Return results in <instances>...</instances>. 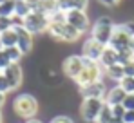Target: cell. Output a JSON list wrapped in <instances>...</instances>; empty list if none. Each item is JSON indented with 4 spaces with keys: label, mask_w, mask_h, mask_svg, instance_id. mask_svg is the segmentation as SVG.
I'll list each match as a JSON object with an SVG mask.
<instances>
[{
    "label": "cell",
    "mask_w": 134,
    "mask_h": 123,
    "mask_svg": "<svg viewBox=\"0 0 134 123\" xmlns=\"http://www.w3.org/2000/svg\"><path fill=\"white\" fill-rule=\"evenodd\" d=\"M105 74H107V78L112 80V82H120L123 76H125V71H123V65L121 63H116V65H111L109 69H105Z\"/></svg>",
    "instance_id": "obj_16"
},
{
    "label": "cell",
    "mask_w": 134,
    "mask_h": 123,
    "mask_svg": "<svg viewBox=\"0 0 134 123\" xmlns=\"http://www.w3.org/2000/svg\"><path fill=\"white\" fill-rule=\"evenodd\" d=\"M91 5V0H72V9H80V11H87Z\"/></svg>",
    "instance_id": "obj_25"
},
{
    "label": "cell",
    "mask_w": 134,
    "mask_h": 123,
    "mask_svg": "<svg viewBox=\"0 0 134 123\" xmlns=\"http://www.w3.org/2000/svg\"><path fill=\"white\" fill-rule=\"evenodd\" d=\"M102 5H105V7H114V5H118L120 4V0H98Z\"/></svg>",
    "instance_id": "obj_33"
},
{
    "label": "cell",
    "mask_w": 134,
    "mask_h": 123,
    "mask_svg": "<svg viewBox=\"0 0 134 123\" xmlns=\"http://www.w3.org/2000/svg\"><path fill=\"white\" fill-rule=\"evenodd\" d=\"M51 123H74L69 116H65V114H58V116H54L53 120H51Z\"/></svg>",
    "instance_id": "obj_30"
},
{
    "label": "cell",
    "mask_w": 134,
    "mask_h": 123,
    "mask_svg": "<svg viewBox=\"0 0 134 123\" xmlns=\"http://www.w3.org/2000/svg\"><path fill=\"white\" fill-rule=\"evenodd\" d=\"M123 71H125V76H132L134 78V60L127 62V63L123 65Z\"/></svg>",
    "instance_id": "obj_31"
},
{
    "label": "cell",
    "mask_w": 134,
    "mask_h": 123,
    "mask_svg": "<svg viewBox=\"0 0 134 123\" xmlns=\"http://www.w3.org/2000/svg\"><path fill=\"white\" fill-rule=\"evenodd\" d=\"M98 63L102 65V69L105 71V69H109L111 65H116L118 63V53L109 47V45H105V49H103V53H102V56H100V60Z\"/></svg>",
    "instance_id": "obj_15"
},
{
    "label": "cell",
    "mask_w": 134,
    "mask_h": 123,
    "mask_svg": "<svg viewBox=\"0 0 134 123\" xmlns=\"http://www.w3.org/2000/svg\"><path fill=\"white\" fill-rule=\"evenodd\" d=\"M103 100H96V98H85L80 103V118L87 123H96L98 116H100V110L103 107Z\"/></svg>",
    "instance_id": "obj_7"
},
{
    "label": "cell",
    "mask_w": 134,
    "mask_h": 123,
    "mask_svg": "<svg viewBox=\"0 0 134 123\" xmlns=\"http://www.w3.org/2000/svg\"><path fill=\"white\" fill-rule=\"evenodd\" d=\"M103 49H105V45H102L100 42H96L94 38L89 36V38H85L83 45H82V56L85 60L98 62L100 56H102V53H103Z\"/></svg>",
    "instance_id": "obj_11"
},
{
    "label": "cell",
    "mask_w": 134,
    "mask_h": 123,
    "mask_svg": "<svg viewBox=\"0 0 134 123\" xmlns=\"http://www.w3.org/2000/svg\"><path fill=\"white\" fill-rule=\"evenodd\" d=\"M47 35L54 40H58L60 43H74L76 40H80V36L83 33H80L78 29H74L72 25H69L67 22L64 24H49Z\"/></svg>",
    "instance_id": "obj_3"
},
{
    "label": "cell",
    "mask_w": 134,
    "mask_h": 123,
    "mask_svg": "<svg viewBox=\"0 0 134 123\" xmlns=\"http://www.w3.org/2000/svg\"><path fill=\"white\" fill-rule=\"evenodd\" d=\"M4 103H5V94H4V92H0V109L4 107Z\"/></svg>",
    "instance_id": "obj_35"
},
{
    "label": "cell",
    "mask_w": 134,
    "mask_h": 123,
    "mask_svg": "<svg viewBox=\"0 0 134 123\" xmlns=\"http://www.w3.org/2000/svg\"><path fill=\"white\" fill-rule=\"evenodd\" d=\"M102 76H103V69H102V65H100L98 62L85 60L83 69H82L80 76L74 80V83H76V85H78V89H80V87H85V85H89V83L100 82V80H102Z\"/></svg>",
    "instance_id": "obj_5"
},
{
    "label": "cell",
    "mask_w": 134,
    "mask_h": 123,
    "mask_svg": "<svg viewBox=\"0 0 134 123\" xmlns=\"http://www.w3.org/2000/svg\"><path fill=\"white\" fill-rule=\"evenodd\" d=\"M0 51H4V45H2V42H0Z\"/></svg>",
    "instance_id": "obj_40"
},
{
    "label": "cell",
    "mask_w": 134,
    "mask_h": 123,
    "mask_svg": "<svg viewBox=\"0 0 134 123\" xmlns=\"http://www.w3.org/2000/svg\"><path fill=\"white\" fill-rule=\"evenodd\" d=\"M2 72H4V76L7 78L11 91H15V89H18V87L22 85L24 71H22V65H20V63H11V65H9L7 69H4Z\"/></svg>",
    "instance_id": "obj_13"
},
{
    "label": "cell",
    "mask_w": 134,
    "mask_h": 123,
    "mask_svg": "<svg viewBox=\"0 0 134 123\" xmlns=\"http://www.w3.org/2000/svg\"><path fill=\"white\" fill-rule=\"evenodd\" d=\"M25 123H44L42 120H38V118H31V120H27Z\"/></svg>",
    "instance_id": "obj_36"
},
{
    "label": "cell",
    "mask_w": 134,
    "mask_h": 123,
    "mask_svg": "<svg viewBox=\"0 0 134 123\" xmlns=\"http://www.w3.org/2000/svg\"><path fill=\"white\" fill-rule=\"evenodd\" d=\"M0 72H2V71H0Z\"/></svg>",
    "instance_id": "obj_42"
},
{
    "label": "cell",
    "mask_w": 134,
    "mask_h": 123,
    "mask_svg": "<svg viewBox=\"0 0 134 123\" xmlns=\"http://www.w3.org/2000/svg\"><path fill=\"white\" fill-rule=\"evenodd\" d=\"M125 96H127V92L123 89H120V85H114L111 89H107V94H105L103 102L107 103V105H111V107H116V105H121L123 103Z\"/></svg>",
    "instance_id": "obj_14"
},
{
    "label": "cell",
    "mask_w": 134,
    "mask_h": 123,
    "mask_svg": "<svg viewBox=\"0 0 134 123\" xmlns=\"http://www.w3.org/2000/svg\"><path fill=\"white\" fill-rule=\"evenodd\" d=\"M83 63H85V58L82 54H69L62 62V72H64V76L71 78V80H76L80 76L82 69H83Z\"/></svg>",
    "instance_id": "obj_8"
},
{
    "label": "cell",
    "mask_w": 134,
    "mask_h": 123,
    "mask_svg": "<svg viewBox=\"0 0 134 123\" xmlns=\"http://www.w3.org/2000/svg\"><path fill=\"white\" fill-rule=\"evenodd\" d=\"M24 27L33 36L40 35V33H47V29H49V16L44 15V13H38V11H31L24 18Z\"/></svg>",
    "instance_id": "obj_6"
},
{
    "label": "cell",
    "mask_w": 134,
    "mask_h": 123,
    "mask_svg": "<svg viewBox=\"0 0 134 123\" xmlns=\"http://www.w3.org/2000/svg\"><path fill=\"white\" fill-rule=\"evenodd\" d=\"M112 123H123V120H116V118H114V120H112Z\"/></svg>",
    "instance_id": "obj_39"
},
{
    "label": "cell",
    "mask_w": 134,
    "mask_h": 123,
    "mask_svg": "<svg viewBox=\"0 0 134 123\" xmlns=\"http://www.w3.org/2000/svg\"><path fill=\"white\" fill-rule=\"evenodd\" d=\"M114 25L116 24L111 20V16L100 15L96 18V22L92 24V27H91V38L100 42L102 45H109V42L112 38V33H114Z\"/></svg>",
    "instance_id": "obj_2"
},
{
    "label": "cell",
    "mask_w": 134,
    "mask_h": 123,
    "mask_svg": "<svg viewBox=\"0 0 134 123\" xmlns=\"http://www.w3.org/2000/svg\"><path fill=\"white\" fill-rule=\"evenodd\" d=\"M2 2H7V0H0V4H2Z\"/></svg>",
    "instance_id": "obj_41"
},
{
    "label": "cell",
    "mask_w": 134,
    "mask_h": 123,
    "mask_svg": "<svg viewBox=\"0 0 134 123\" xmlns=\"http://www.w3.org/2000/svg\"><path fill=\"white\" fill-rule=\"evenodd\" d=\"M29 13H31V7L25 4V0H15V16L24 20Z\"/></svg>",
    "instance_id": "obj_19"
},
{
    "label": "cell",
    "mask_w": 134,
    "mask_h": 123,
    "mask_svg": "<svg viewBox=\"0 0 134 123\" xmlns=\"http://www.w3.org/2000/svg\"><path fill=\"white\" fill-rule=\"evenodd\" d=\"M121 105L125 107V110H134V94H127Z\"/></svg>",
    "instance_id": "obj_29"
},
{
    "label": "cell",
    "mask_w": 134,
    "mask_h": 123,
    "mask_svg": "<svg viewBox=\"0 0 134 123\" xmlns=\"http://www.w3.org/2000/svg\"><path fill=\"white\" fill-rule=\"evenodd\" d=\"M0 123H4V114H2V109H0Z\"/></svg>",
    "instance_id": "obj_38"
},
{
    "label": "cell",
    "mask_w": 134,
    "mask_h": 123,
    "mask_svg": "<svg viewBox=\"0 0 134 123\" xmlns=\"http://www.w3.org/2000/svg\"><path fill=\"white\" fill-rule=\"evenodd\" d=\"M13 112L15 116L24 118L25 121L31 120V118H36V112H38V100L33 96V94H18L15 100H13Z\"/></svg>",
    "instance_id": "obj_1"
},
{
    "label": "cell",
    "mask_w": 134,
    "mask_h": 123,
    "mask_svg": "<svg viewBox=\"0 0 134 123\" xmlns=\"http://www.w3.org/2000/svg\"><path fill=\"white\" fill-rule=\"evenodd\" d=\"M112 120H114V116H112V107L107 105V103H103V107H102V110H100V116H98L96 123H112Z\"/></svg>",
    "instance_id": "obj_18"
},
{
    "label": "cell",
    "mask_w": 134,
    "mask_h": 123,
    "mask_svg": "<svg viewBox=\"0 0 134 123\" xmlns=\"http://www.w3.org/2000/svg\"><path fill=\"white\" fill-rule=\"evenodd\" d=\"M11 65V60L7 58V54H5V51H0V71H4V69H7Z\"/></svg>",
    "instance_id": "obj_28"
},
{
    "label": "cell",
    "mask_w": 134,
    "mask_h": 123,
    "mask_svg": "<svg viewBox=\"0 0 134 123\" xmlns=\"http://www.w3.org/2000/svg\"><path fill=\"white\" fill-rule=\"evenodd\" d=\"M65 22V11L56 9L53 15H49V24H64Z\"/></svg>",
    "instance_id": "obj_23"
},
{
    "label": "cell",
    "mask_w": 134,
    "mask_h": 123,
    "mask_svg": "<svg viewBox=\"0 0 134 123\" xmlns=\"http://www.w3.org/2000/svg\"><path fill=\"white\" fill-rule=\"evenodd\" d=\"M16 31V47L22 51V54H29L35 47V36L24 27V25H18V27H13Z\"/></svg>",
    "instance_id": "obj_10"
},
{
    "label": "cell",
    "mask_w": 134,
    "mask_h": 123,
    "mask_svg": "<svg viewBox=\"0 0 134 123\" xmlns=\"http://www.w3.org/2000/svg\"><path fill=\"white\" fill-rule=\"evenodd\" d=\"M9 29H13V16H0V33H4V31H9Z\"/></svg>",
    "instance_id": "obj_24"
},
{
    "label": "cell",
    "mask_w": 134,
    "mask_h": 123,
    "mask_svg": "<svg viewBox=\"0 0 134 123\" xmlns=\"http://www.w3.org/2000/svg\"><path fill=\"white\" fill-rule=\"evenodd\" d=\"M65 22L69 25H72L74 29H78L80 33L89 31V27H91L87 11H80V9H69V11H65Z\"/></svg>",
    "instance_id": "obj_9"
},
{
    "label": "cell",
    "mask_w": 134,
    "mask_h": 123,
    "mask_svg": "<svg viewBox=\"0 0 134 123\" xmlns=\"http://www.w3.org/2000/svg\"><path fill=\"white\" fill-rule=\"evenodd\" d=\"M112 116H114L116 120H123V116H125V107H123V105L112 107Z\"/></svg>",
    "instance_id": "obj_27"
},
{
    "label": "cell",
    "mask_w": 134,
    "mask_h": 123,
    "mask_svg": "<svg viewBox=\"0 0 134 123\" xmlns=\"http://www.w3.org/2000/svg\"><path fill=\"white\" fill-rule=\"evenodd\" d=\"M0 42H2L4 49L15 47V45H16V31H15V29H9V31L0 33Z\"/></svg>",
    "instance_id": "obj_17"
},
{
    "label": "cell",
    "mask_w": 134,
    "mask_h": 123,
    "mask_svg": "<svg viewBox=\"0 0 134 123\" xmlns=\"http://www.w3.org/2000/svg\"><path fill=\"white\" fill-rule=\"evenodd\" d=\"M116 85H120V89H123L127 94H134V78L132 76H123Z\"/></svg>",
    "instance_id": "obj_21"
},
{
    "label": "cell",
    "mask_w": 134,
    "mask_h": 123,
    "mask_svg": "<svg viewBox=\"0 0 134 123\" xmlns=\"http://www.w3.org/2000/svg\"><path fill=\"white\" fill-rule=\"evenodd\" d=\"M5 51V54H7V58L11 60V63H20L24 58V54H22V51L15 45V47H7V49H4Z\"/></svg>",
    "instance_id": "obj_20"
},
{
    "label": "cell",
    "mask_w": 134,
    "mask_h": 123,
    "mask_svg": "<svg viewBox=\"0 0 134 123\" xmlns=\"http://www.w3.org/2000/svg\"><path fill=\"white\" fill-rule=\"evenodd\" d=\"M0 92H4V94L11 92V87H9V82H7V78L4 76V72H0Z\"/></svg>",
    "instance_id": "obj_26"
},
{
    "label": "cell",
    "mask_w": 134,
    "mask_h": 123,
    "mask_svg": "<svg viewBox=\"0 0 134 123\" xmlns=\"http://www.w3.org/2000/svg\"><path fill=\"white\" fill-rule=\"evenodd\" d=\"M123 123H134V110H125Z\"/></svg>",
    "instance_id": "obj_32"
},
{
    "label": "cell",
    "mask_w": 134,
    "mask_h": 123,
    "mask_svg": "<svg viewBox=\"0 0 134 123\" xmlns=\"http://www.w3.org/2000/svg\"><path fill=\"white\" fill-rule=\"evenodd\" d=\"M105 82L103 80H100V82H94V83H89V85H85V87H80L78 89V92H80V96H82V100H85V98H96V100H103L105 98Z\"/></svg>",
    "instance_id": "obj_12"
},
{
    "label": "cell",
    "mask_w": 134,
    "mask_h": 123,
    "mask_svg": "<svg viewBox=\"0 0 134 123\" xmlns=\"http://www.w3.org/2000/svg\"><path fill=\"white\" fill-rule=\"evenodd\" d=\"M38 2H40V0H25V4H27V5L31 7V11H35V9H36Z\"/></svg>",
    "instance_id": "obj_34"
},
{
    "label": "cell",
    "mask_w": 134,
    "mask_h": 123,
    "mask_svg": "<svg viewBox=\"0 0 134 123\" xmlns=\"http://www.w3.org/2000/svg\"><path fill=\"white\" fill-rule=\"evenodd\" d=\"M129 49H131V51L134 53V36L131 38V42H129Z\"/></svg>",
    "instance_id": "obj_37"
},
{
    "label": "cell",
    "mask_w": 134,
    "mask_h": 123,
    "mask_svg": "<svg viewBox=\"0 0 134 123\" xmlns=\"http://www.w3.org/2000/svg\"><path fill=\"white\" fill-rule=\"evenodd\" d=\"M134 36V24L132 22H127V24H116L114 25V33H112V38L109 42V47H112L116 53L129 47V42Z\"/></svg>",
    "instance_id": "obj_4"
},
{
    "label": "cell",
    "mask_w": 134,
    "mask_h": 123,
    "mask_svg": "<svg viewBox=\"0 0 134 123\" xmlns=\"http://www.w3.org/2000/svg\"><path fill=\"white\" fill-rule=\"evenodd\" d=\"M15 15V0H7L0 4V16H13Z\"/></svg>",
    "instance_id": "obj_22"
}]
</instances>
